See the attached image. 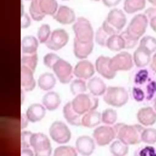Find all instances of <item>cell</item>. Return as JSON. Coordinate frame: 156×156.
Returning <instances> with one entry per match:
<instances>
[{
  "instance_id": "25",
  "label": "cell",
  "mask_w": 156,
  "mask_h": 156,
  "mask_svg": "<svg viewBox=\"0 0 156 156\" xmlns=\"http://www.w3.org/2000/svg\"><path fill=\"white\" fill-rule=\"evenodd\" d=\"M87 88L91 94L95 96L104 94L107 90L106 85L104 82L99 77L91 78L87 84Z\"/></svg>"
},
{
  "instance_id": "38",
  "label": "cell",
  "mask_w": 156,
  "mask_h": 156,
  "mask_svg": "<svg viewBox=\"0 0 156 156\" xmlns=\"http://www.w3.org/2000/svg\"><path fill=\"white\" fill-rule=\"evenodd\" d=\"M141 141L152 144L156 143V129L154 128H146L141 135Z\"/></svg>"
},
{
  "instance_id": "22",
  "label": "cell",
  "mask_w": 156,
  "mask_h": 156,
  "mask_svg": "<svg viewBox=\"0 0 156 156\" xmlns=\"http://www.w3.org/2000/svg\"><path fill=\"white\" fill-rule=\"evenodd\" d=\"M151 54L141 46H138L133 52V60L134 64L138 68H144L151 62Z\"/></svg>"
},
{
  "instance_id": "41",
  "label": "cell",
  "mask_w": 156,
  "mask_h": 156,
  "mask_svg": "<svg viewBox=\"0 0 156 156\" xmlns=\"http://www.w3.org/2000/svg\"><path fill=\"white\" fill-rule=\"evenodd\" d=\"M133 156H156V148L151 146H144L138 148Z\"/></svg>"
},
{
  "instance_id": "6",
  "label": "cell",
  "mask_w": 156,
  "mask_h": 156,
  "mask_svg": "<svg viewBox=\"0 0 156 156\" xmlns=\"http://www.w3.org/2000/svg\"><path fill=\"white\" fill-rule=\"evenodd\" d=\"M129 100L127 91L121 87H108L104 94V101L111 106L121 107Z\"/></svg>"
},
{
  "instance_id": "40",
  "label": "cell",
  "mask_w": 156,
  "mask_h": 156,
  "mask_svg": "<svg viewBox=\"0 0 156 156\" xmlns=\"http://www.w3.org/2000/svg\"><path fill=\"white\" fill-rule=\"evenodd\" d=\"M110 36L111 35L106 32L101 26L96 31L95 36L96 42L101 46H105L107 45V41Z\"/></svg>"
},
{
  "instance_id": "35",
  "label": "cell",
  "mask_w": 156,
  "mask_h": 156,
  "mask_svg": "<svg viewBox=\"0 0 156 156\" xmlns=\"http://www.w3.org/2000/svg\"><path fill=\"white\" fill-rule=\"evenodd\" d=\"M87 85L83 79H77L74 80L70 85V90L73 95L84 93L87 91Z\"/></svg>"
},
{
  "instance_id": "2",
  "label": "cell",
  "mask_w": 156,
  "mask_h": 156,
  "mask_svg": "<svg viewBox=\"0 0 156 156\" xmlns=\"http://www.w3.org/2000/svg\"><path fill=\"white\" fill-rule=\"evenodd\" d=\"M116 138L127 145L136 144L141 141V135L144 128L140 124L128 125L118 123L113 127Z\"/></svg>"
},
{
  "instance_id": "11",
  "label": "cell",
  "mask_w": 156,
  "mask_h": 156,
  "mask_svg": "<svg viewBox=\"0 0 156 156\" xmlns=\"http://www.w3.org/2000/svg\"><path fill=\"white\" fill-rule=\"evenodd\" d=\"M133 60L130 54L121 52L110 58V67L115 72L119 71H129L133 66Z\"/></svg>"
},
{
  "instance_id": "8",
  "label": "cell",
  "mask_w": 156,
  "mask_h": 156,
  "mask_svg": "<svg viewBox=\"0 0 156 156\" xmlns=\"http://www.w3.org/2000/svg\"><path fill=\"white\" fill-rule=\"evenodd\" d=\"M30 146L35 156H51L52 147L49 138L43 133H33L30 139Z\"/></svg>"
},
{
  "instance_id": "13",
  "label": "cell",
  "mask_w": 156,
  "mask_h": 156,
  "mask_svg": "<svg viewBox=\"0 0 156 156\" xmlns=\"http://www.w3.org/2000/svg\"><path fill=\"white\" fill-rule=\"evenodd\" d=\"M93 136L99 146H104L110 143L116 138V133L112 127L101 126L94 130Z\"/></svg>"
},
{
  "instance_id": "16",
  "label": "cell",
  "mask_w": 156,
  "mask_h": 156,
  "mask_svg": "<svg viewBox=\"0 0 156 156\" xmlns=\"http://www.w3.org/2000/svg\"><path fill=\"white\" fill-rule=\"evenodd\" d=\"M110 58L108 57L101 55L96 59L95 63V67L98 73L107 79H113L116 74L110 67Z\"/></svg>"
},
{
  "instance_id": "31",
  "label": "cell",
  "mask_w": 156,
  "mask_h": 156,
  "mask_svg": "<svg viewBox=\"0 0 156 156\" xmlns=\"http://www.w3.org/2000/svg\"><path fill=\"white\" fill-rule=\"evenodd\" d=\"M106 46L112 51H119L125 48V43L121 34H115L109 37Z\"/></svg>"
},
{
  "instance_id": "47",
  "label": "cell",
  "mask_w": 156,
  "mask_h": 156,
  "mask_svg": "<svg viewBox=\"0 0 156 156\" xmlns=\"http://www.w3.org/2000/svg\"><path fill=\"white\" fill-rule=\"evenodd\" d=\"M103 4L108 7H112L118 5L121 0H102Z\"/></svg>"
},
{
  "instance_id": "26",
  "label": "cell",
  "mask_w": 156,
  "mask_h": 156,
  "mask_svg": "<svg viewBox=\"0 0 156 156\" xmlns=\"http://www.w3.org/2000/svg\"><path fill=\"white\" fill-rule=\"evenodd\" d=\"M61 103L59 94L55 91H49L46 93L42 99V104L44 107L49 111L57 109Z\"/></svg>"
},
{
  "instance_id": "12",
  "label": "cell",
  "mask_w": 156,
  "mask_h": 156,
  "mask_svg": "<svg viewBox=\"0 0 156 156\" xmlns=\"http://www.w3.org/2000/svg\"><path fill=\"white\" fill-rule=\"evenodd\" d=\"M52 69L58 80L63 84L69 83L73 76L74 71L69 63L60 58L54 65Z\"/></svg>"
},
{
  "instance_id": "4",
  "label": "cell",
  "mask_w": 156,
  "mask_h": 156,
  "mask_svg": "<svg viewBox=\"0 0 156 156\" xmlns=\"http://www.w3.org/2000/svg\"><path fill=\"white\" fill-rule=\"evenodd\" d=\"M127 19L124 12L118 9L109 12L102 27L110 35L118 34L126 24Z\"/></svg>"
},
{
  "instance_id": "56",
  "label": "cell",
  "mask_w": 156,
  "mask_h": 156,
  "mask_svg": "<svg viewBox=\"0 0 156 156\" xmlns=\"http://www.w3.org/2000/svg\"><path fill=\"white\" fill-rule=\"evenodd\" d=\"M26 1H28V0H26Z\"/></svg>"
},
{
  "instance_id": "37",
  "label": "cell",
  "mask_w": 156,
  "mask_h": 156,
  "mask_svg": "<svg viewBox=\"0 0 156 156\" xmlns=\"http://www.w3.org/2000/svg\"><path fill=\"white\" fill-rule=\"evenodd\" d=\"M53 156H77V151L70 146H60L55 148Z\"/></svg>"
},
{
  "instance_id": "49",
  "label": "cell",
  "mask_w": 156,
  "mask_h": 156,
  "mask_svg": "<svg viewBox=\"0 0 156 156\" xmlns=\"http://www.w3.org/2000/svg\"><path fill=\"white\" fill-rule=\"evenodd\" d=\"M29 121V120L28 119L26 115L22 114L21 115V129H22L26 127V126L28 124Z\"/></svg>"
},
{
  "instance_id": "3",
  "label": "cell",
  "mask_w": 156,
  "mask_h": 156,
  "mask_svg": "<svg viewBox=\"0 0 156 156\" xmlns=\"http://www.w3.org/2000/svg\"><path fill=\"white\" fill-rule=\"evenodd\" d=\"M58 10L56 0H31L29 13L33 20H42L46 15L54 16Z\"/></svg>"
},
{
  "instance_id": "9",
  "label": "cell",
  "mask_w": 156,
  "mask_h": 156,
  "mask_svg": "<svg viewBox=\"0 0 156 156\" xmlns=\"http://www.w3.org/2000/svg\"><path fill=\"white\" fill-rule=\"evenodd\" d=\"M148 18L145 14H138L132 18L125 31L131 38L138 41L146 32Z\"/></svg>"
},
{
  "instance_id": "19",
  "label": "cell",
  "mask_w": 156,
  "mask_h": 156,
  "mask_svg": "<svg viewBox=\"0 0 156 156\" xmlns=\"http://www.w3.org/2000/svg\"><path fill=\"white\" fill-rule=\"evenodd\" d=\"M53 17L60 24H69L75 21L76 15L72 9L65 5H61Z\"/></svg>"
},
{
  "instance_id": "29",
  "label": "cell",
  "mask_w": 156,
  "mask_h": 156,
  "mask_svg": "<svg viewBox=\"0 0 156 156\" xmlns=\"http://www.w3.org/2000/svg\"><path fill=\"white\" fill-rule=\"evenodd\" d=\"M56 84V79L54 76L50 73L41 74L38 79L39 88L44 91H49L52 89Z\"/></svg>"
},
{
  "instance_id": "53",
  "label": "cell",
  "mask_w": 156,
  "mask_h": 156,
  "mask_svg": "<svg viewBox=\"0 0 156 156\" xmlns=\"http://www.w3.org/2000/svg\"><path fill=\"white\" fill-rule=\"evenodd\" d=\"M154 108L156 111V96L154 99Z\"/></svg>"
},
{
  "instance_id": "45",
  "label": "cell",
  "mask_w": 156,
  "mask_h": 156,
  "mask_svg": "<svg viewBox=\"0 0 156 156\" xmlns=\"http://www.w3.org/2000/svg\"><path fill=\"white\" fill-rule=\"evenodd\" d=\"M30 24V19L27 14L22 13L21 15V27L27 28Z\"/></svg>"
},
{
  "instance_id": "48",
  "label": "cell",
  "mask_w": 156,
  "mask_h": 156,
  "mask_svg": "<svg viewBox=\"0 0 156 156\" xmlns=\"http://www.w3.org/2000/svg\"><path fill=\"white\" fill-rule=\"evenodd\" d=\"M33 151L29 148H24L21 149V156H34Z\"/></svg>"
},
{
  "instance_id": "42",
  "label": "cell",
  "mask_w": 156,
  "mask_h": 156,
  "mask_svg": "<svg viewBox=\"0 0 156 156\" xmlns=\"http://www.w3.org/2000/svg\"><path fill=\"white\" fill-rule=\"evenodd\" d=\"M60 58L55 54L48 53L46 54L43 57V63L46 67L50 69H52L55 63Z\"/></svg>"
},
{
  "instance_id": "28",
  "label": "cell",
  "mask_w": 156,
  "mask_h": 156,
  "mask_svg": "<svg viewBox=\"0 0 156 156\" xmlns=\"http://www.w3.org/2000/svg\"><path fill=\"white\" fill-rule=\"evenodd\" d=\"M38 41L34 36H26L22 39L21 50L24 54H31L37 52Z\"/></svg>"
},
{
  "instance_id": "44",
  "label": "cell",
  "mask_w": 156,
  "mask_h": 156,
  "mask_svg": "<svg viewBox=\"0 0 156 156\" xmlns=\"http://www.w3.org/2000/svg\"><path fill=\"white\" fill-rule=\"evenodd\" d=\"M121 35L122 36L124 41L125 49H132L138 43V40H134L132 38H131L130 36L128 35V34L126 33V31L122 32L121 34Z\"/></svg>"
},
{
  "instance_id": "36",
  "label": "cell",
  "mask_w": 156,
  "mask_h": 156,
  "mask_svg": "<svg viewBox=\"0 0 156 156\" xmlns=\"http://www.w3.org/2000/svg\"><path fill=\"white\" fill-rule=\"evenodd\" d=\"M118 118V114L116 110L112 108H107L101 114V121L105 124H113Z\"/></svg>"
},
{
  "instance_id": "10",
  "label": "cell",
  "mask_w": 156,
  "mask_h": 156,
  "mask_svg": "<svg viewBox=\"0 0 156 156\" xmlns=\"http://www.w3.org/2000/svg\"><path fill=\"white\" fill-rule=\"evenodd\" d=\"M49 132L51 138L57 143H68L71 137V133L66 124L62 121H54L51 125Z\"/></svg>"
},
{
  "instance_id": "27",
  "label": "cell",
  "mask_w": 156,
  "mask_h": 156,
  "mask_svg": "<svg viewBox=\"0 0 156 156\" xmlns=\"http://www.w3.org/2000/svg\"><path fill=\"white\" fill-rule=\"evenodd\" d=\"M101 121V114L94 110L89 111L83 115L81 119V124L82 126L85 127L92 128L99 124Z\"/></svg>"
},
{
  "instance_id": "21",
  "label": "cell",
  "mask_w": 156,
  "mask_h": 156,
  "mask_svg": "<svg viewBox=\"0 0 156 156\" xmlns=\"http://www.w3.org/2000/svg\"><path fill=\"white\" fill-rule=\"evenodd\" d=\"M46 109L43 105L38 103L33 104L27 108L26 115L30 122H36L44 117Z\"/></svg>"
},
{
  "instance_id": "54",
  "label": "cell",
  "mask_w": 156,
  "mask_h": 156,
  "mask_svg": "<svg viewBox=\"0 0 156 156\" xmlns=\"http://www.w3.org/2000/svg\"><path fill=\"white\" fill-rule=\"evenodd\" d=\"M93 1H100V0H93Z\"/></svg>"
},
{
  "instance_id": "43",
  "label": "cell",
  "mask_w": 156,
  "mask_h": 156,
  "mask_svg": "<svg viewBox=\"0 0 156 156\" xmlns=\"http://www.w3.org/2000/svg\"><path fill=\"white\" fill-rule=\"evenodd\" d=\"M33 133L30 131H22L21 133V141L22 149L29 148L30 146V139Z\"/></svg>"
},
{
  "instance_id": "20",
  "label": "cell",
  "mask_w": 156,
  "mask_h": 156,
  "mask_svg": "<svg viewBox=\"0 0 156 156\" xmlns=\"http://www.w3.org/2000/svg\"><path fill=\"white\" fill-rule=\"evenodd\" d=\"M21 83L23 88L26 91L33 90L36 85L34 71L28 67L21 65Z\"/></svg>"
},
{
  "instance_id": "30",
  "label": "cell",
  "mask_w": 156,
  "mask_h": 156,
  "mask_svg": "<svg viewBox=\"0 0 156 156\" xmlns=\"http://www.w3.org/2000/svg\"><path fill=\"white\" fill-rule=\"evenodd\" d=\"M146 0H125L124 10L129 14H132L144 9Z\"/></svg>"
},
{
  "instance_id": "15",
  "label": "cell",
  "mask_w": 156,
  "mask_h": 156,
  "mask_svg": "<svg viewBox=\"0 0 156 156\" xmlns=\"http://www.w3.org/2000/svg\"><path fill=\"white\" fill-rule=\"evenodd\" d=\"M76 148L82 156H90L95 149L94 140L88 135L80 136L76 141Z\"/></svg>"
},
{
  "instance_id": "18",
  "label": "cell",
  "mask_w": 156,
  "mask_h": 156,
  "mask_svg": "<svg viewBox=\"0 0 156 156\" xmlns=\"http://www.w3.org/2000/svg\"><path fill=\"white\" fill-rule=\"evenodd\" d=\"M136 118L144 126H152L156 122V111L151 107L141 108L137 112Z\"/></svg>"
},
{
  "instance_id": "24",
  "label": "cell",
  "mask_w": 156,
  "mask_h": 156,
  "mask_svg": "<svg viewBox=\"0 0 156 156\" xmlns=\"http://www.w3.org/2000/svg\"><path fill=\"white\" fill-rule=\"evenodd\" d=\"M63 114L66 121L75 126H82L81 115L77 113L73 108L71 102H67L63 108Z\"/></svg>"
},
{
  "instance_id": "34",
  "label": "cell",
  "mask_w": 156,
  "mask_h": 156,
  "mask_svg": "<svg viewBox=\"0 0 156 156\" xmlns=\"http://www.w3.org/2000/svg\"><path fill=\"white\" fill-rule=\"evenodd\" d=\"M38 55L37 52L31 54H23L21 57V65L32 69L34 72L37 65Z\"/></svg>"
},
{
  "instance_id": "46",
  "label": "cell",
  "mask_w": 156,
  "mask_h": 156,
  "mask_svg": "<svg viewBox=\"0 0 156 156\" xmlns=\"http://www.w3.org/2000/svg\"><path fill=\"white\" fill-rule=\"evenodd\" d=\"M145 15L148 19L151 20L156 16V7H149L145 11Z\"/></svg>"
},
{
  "instance_id": "33",
  "label": "cell",
  "mask_w": 156,
  "mask_h": 156,
  "mask_svg": "<svg viewBox=\"0 0 156 156\" xmlns=\"http://www.w3.org/2000/svg\"><path fill=\"white\" fill-rule=\"evenodd\" d=\"M139 46L151 54L156 52V39L152 36H144L141 39Z\"/></svg>"
},
{
  "instance_id": "39",
  "label": "cell",
  "mask_w": 156,
  "mask_h": 156,
  "mask_svg": "<svg viewBox=\"0 0 156 156\" xmlns=\"http://www.w3.org/2000/svg\"><path fill=\"white\" fill-rule=\"evenodd\" d=\"M51 34L50 26L47 24H42L38 29L37 32L38 39L40 43H46L48 40L50 35Z\"/></svg>"
},
{
  "instance_id": "50",
  "label": "cell",
  "mask_w": 156,
  "mask_h": 156,
  "mask_svg": "<svg viewBox=\"0 0 156 156\" xmlns=\"http://www.w3.org/2000/svg\"><path fill=\"white\" fill-rule=\"evenodd\" d=\"M150 66L151 69L156 73V52L154 53V55L152 57Z\"/></svg>"
},
{
  "instance_id": "14",
  "label": "cell",
  "mask_w": 156,
  "mask_h": 156,
  "mask_svg": "<svg viewBox=\"0 0 156 156\" xmlns=\"http://www.w3.org/2000/svg\"><path fill=\"white\" fill-rule=\"evenodd\" d=\"M69 40L68 33L62 29H57L51 34L46 42V46L51 50L58 51L63 48Z\"/></svg>"
},
{
  "instance_id": "52",
  "label": "cell",
  "mask_w": 156,
  "mask_h": 156,
  "mask_svg": "<svg viewBox=\"0 0 156 156\" xmlns=\"http://www.w3.org/2000/svg\"><path fill=\"white\" fill-rule=\"evenodd\" d=\"M151 4L155 5L156 7V0H147Z\"/></svg>"
},
{
  "instance_id": "51",
  "label": "cell",
  "mask_w": 156,
  "mask_h": 156,
  "mask_svg": "<svg viewBox=\"0 0 156 156\" xmlns=\"http://www.w3.org/2000/svg\"><path fill=\"white\" fill-rule=\"evenodd\" d=\"M150 26L152 29L156 32V16L150 20Z\"/></svg>"
},
{
  "instance_id": "5",
  "label": "cell",
  "mask_w": 156,
  "mask_h": 156,
  "mask_svg": "<svg viewBox=\"0 0 156 156\" xmlns=\"http://www.w3.org/2000/svg\"><path fill=\"white\" fill-rule=\"evenodd\" d=\"M71 102L73 109L82 115L89 111L96 110L98 107L99 100L92 94L82 93L76 96Z\"/></svg>"
},
{
  "instance_id": "7",
  "label": "cell",
  "mask_w": 156,
  "mask_h": 156,
  "mask_svg": "<svg viewBox=\"0 0 156 156\" xmlns=\"http://www.w3.org/2000/svg\"><path fill=\"white\" fill-rule=\"evenodd\" d=\"M75 39L82 43L93 42V30L90 21L83 17H79L73 26Z\"/></svg>"
},
{
  "instance_id": "1",
  "label": "cell",
  "mask_w": 156,
  "mask_h": 156,
  "mask_svg": "<svg viewBox=\"0 0 156 156\" xmlns=\"http://www.w3.org/2000/svg\"><path fill=\"white\" fill-rule=\"evenodd\" d=\"M132 95L138 102H148L156 96V73L141 68L135 74Z\"/></svg>"
},
{
  "instance_id": "23",
  "label": "cell",
  "mask_w": 156,
  "mask_h": 156,
  "mask_svg": "<svg viewBox=\"0 0 156 156\" xmlns=\"http://www.w3.org/2000/svg\"><path fill=\"white\" fill-rule=\"evenodd\" d=\"M93 42L82 43L74 38V53L75 56L80 59L87 58L93 51Z\"/></svg>"
},
{
  "instance_id": "55",
  "label": "cell",
  "mask_w": 156,
  "mask_h": 156,
  "mask_svg": "<svg viewBox=\"0 0 156 156\" xmlns=\"http://www.w3.org/2000/svg\"><path fill=\"white\" fill-rule=\"evenodd\" d=\"M63 1H66V0H63Z\"/></svg>"
},
{
  "instance_id": "17",
  "label": "cell",
  "mask_w": 156,
  "mask_h": 156,
  "mask_svg": "<svg viewBox=\"0 0 156 156\" xmlns=\"http://www.w3.org/2000/svg\"><path fill=\"white\" fill-rule=\"evenodd\" d=\"M73 71L74 74L78 79L86 80L93 76L94 74V68L90 61L83 60L76 64Z\"/></svg>"
},
{
  "instance_id": "32",
  "label": "cell",
  "mask_w": 156,
  "mask_h": 156,
  "mask_svg": "<svg viewBox=\"0 0 156 156\" xmlns=\"http://www.w3.org/2000/svg\"><path fill=\"white\" fill-rule=\"evenodd\" d=\"M110 151L113 156H126L129 152L128 145L118 140L110 146Z\"/></svg>"
}]
</instances>
